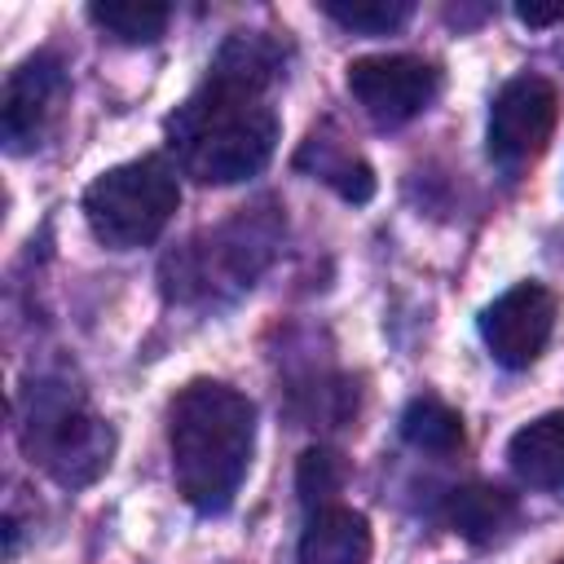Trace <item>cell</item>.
<instances>
[{"mask_svg": "<svg viewBox=\"0 0 564 564\" xmlns=\"http://www.w3.org/2000/svg\"><path fill=\"white\" fill-rule=\"evenodd\" d=\"M295 167H308L313 176H322L339 198H348V203H366L370 194H375V172H370V163L361 159V154H352L348 145H339V141H326L322 132H313L308 141H304V150L295 154Z\"/></svg>", "mask_w": 564, "mask_h": 564, "instance_id": "7c38bea8", "label": "cell"}, {"mask_svg": "<svg viewBox=\"0 0 564 564\" xmlns=\"http://www.w3.org/2000/svg\"><path fill=\"white\" fill-rule=\"evenodd\" d=\"M560 119V93L551 79L542 75H516L498 88L494 106H489V128H485V150L502 172H520L529 167Z\"/></svg>", "mask_w": 564, "mask_h": 564, "instance_id": "5b68a950", "label": "cell"}, {"mask_svg": "<svg viewBox=\"0 0 564 564\" xmlns=\"http://www.w3.org/2000/svg\"><path fill=\"white\" fill-rule=\"evenodd\" d=\"M344 480H348V458L330 445H313L295 463V494L308 511L335 507V494L344 489Z\"/></svg>", "mask_w": 564, "mask_h": 564, "instance_id": "9a60e30c", "label": "cell"}, {"mask_svg": "<svg viewBox=\"0 0 564 564\" xmlns=\"http://www.w3.org/2000/svg\"><path fill=\"white\" fill-rule=\"evenodd\" d=\"M322 13H326L330 22H339V26H348V31H361V35H388V31H397V26L414 13V4H410V0H352V4H344V0H326Z\"/></svg>", "mask_w": 564, "mask_h": 564, "instance_id": "2e32d148", "label": "cell"}, {"mask_svg": "<svg viewBox=\"0 0 564 564\" xmlns=\"http://www.w3.org/2000/svg\"><path fill=\"white\" fill-rule=\"evenodd\" d=\"M516 18L524 26H551V22H564V4H516Z\"/></svg>", "mask_w": 564, "mask_h": 564, "instance_id": "e0dca14e", "label": "cell"}, {"mask_svg": "<svg viewBox=\"0 0 564 564\" xmlns=\"http://www.w3.org/2000/svg\"><path fill=\"white\" fill-rule=\"evenodd\" d=\"M167 445L181 498L194 511L216 516L247 480L256 449V405L229 383L194 379L167 405Z\"/></svg>", "mask_w": 564, "mask_h": 564, "instance_id": "7a4b0ae2", "label": "cell"}, {"mask_svg": "<svg viewBox=\"0 0 564 564\" xmlns=\"http://www.w3.org/2000/svg\"><path fill=\"white\" fill-rule=\"evenodd\" d=\"M172 9L167 4H150V0H106V4H88V22L101 26L110 40L119 44H154L167 26Z\"/></svg>", "mask_w": 564, "mask_h": 564, "instance_id": "5bb4252c", "label": "cell"}, {"mask_svg": "<svg viewBox=\"0 0 564 564\" xmlns=\"http://www.w3.org/2000/svg\"><path fill=\"white\" fill-rule=\"evenodd\" d=\"M176 207H181L176 172L154 154L119 163L84 189V220L93 238L110 251H132L154 242L176 216Z\"/></svg>", "mask_w": 564, "mask_h": 564, "instance_id": "3957f363", "label": "cell"}, {"mask_svg": "<svg viewBox=\"0 0 564 564\" xmlns=\"http://www.w3.org/2000/svg\"><path fill=\"white\" fill-rule=\"evenodd\" d=\"M348 93L370 115V123L401 128L436 101L441 70L410 53H375V57L348 62Z\"/></svg>", "mask_w": 564, "mask_h": 564, "instance_id": "8992f818", "label": "cell"}, {"mask_svg": "<svg viewBox=\"0 0 564 564\" xmlns=\"http://www.w3.org/2000/svg\"><path fill=\"white\" fill-rule=\"evenodd\" d=\"M560 564H564V560H560Z\"/></svg>", "mask_w": 564, "mask_h": 564, "instance_id": "ac0fdd59", "label": "cell"}, {"mask_svg": "<svg viewBox=\"0 0 564 564\" xmlns=\"http://www.w3.org/2000/svg\"><path fill=\"white\" fill-rule=\"evenodd\" d=\"M278 44L238 31L212 62L203 88H194L167 119V145L185 176L198 185H234L273 159L278 110L269 106V84L278 79Z\"/></svg>", "mask_w": 564, "mask_h": 564, "instance_id": "6da1fadb", "label": "cell"}, {"mask_svg": "<svg viewBox=\"0 0 564 564\" xmlns=\"http://www.w3.org/2000/svg\"><path fill=\"white\" fill-rule=\"evenodd\" d=\"M555 317H560V300L542 282H516L480 313V339L498 366L529 370L546 352Z\"/></svg>", "mask_w": 564, "mask_h": 564, "instance_id": "52a82bcc", "label": "cell"}, {"mask_svg": "<svg viewBox=\"0 0 564 564\" xmlns=\"http://www.w3.org/2000/svg\"><path fill=\"white\" fill-rule=\"evenodd\" d=\"M22 449L57 485H93L115 454V432L106 419L84 410L66 388H31V414L22 419Z\"/></svg>", "mask_w": 564, "mask_h": 564, "instance_id": "277c9868", "label": "cell"}, {"mask_svg": "<svg viewBox=\"0 0 564 564\" xmlns=\"http://www.w3.org/2000/svg\"><path fill=\"white\" fill-rule=\"evenodd\" d=\"M507 463L529 489H564V410L524 423L507 441Z\"/></svg>", "mask_w": 564, "mask_h": 564, "instance_id": "8fae6325", "label": "cell"}, {"mask_svg": "<svg viewBox=\"0 0 564 564\" xmlns=\"http://www.w3.org/2000/svg\"><path fill=\"white\" fill-rule=\"evenodd\" d=\"M70 97L66 70L57 57L35 53L22 66L9 70L4 79V97H0V137L9 154H26L35 145H44V137L53 132L62 106Z\"/></svg>", "mask_w": 564, "mask_h": 564, "instance_id": "ba28073f", "label": "cell"}, {"mask_svg": "<svg viewBox=\"0 0 564 564\" xmlns=\"http://www.w3.org/2000/svg\"><path fill=\"white\" fill-rule=\"evenodd\" d=\"M520 520V498L511 489H498V485H458L449 498H445V524L471 542V546H494L502 542Z\"/></svg>", "mask_w": 564, "mask_h": 564, "instance_id": "30bf717a", "label": "cell"}, {"mask_svg": "<svg viewBox=\"0 0 564 564\" xmlns=\"http://www.w3.org/2000/svg\"><path fill=\"white\" fill-rule=\"evenodd\" d=\"M401 441L423 454H454V449H463L467 432H463V419L454 405L423 392L401 410Z\"/></svg>", "mask_w": 564, "mask_h": 564, "instance_id": "4fadbf2b", "label": "cell"}, {"mask_svg": "<svg viewBox=\"0 0 564 564\" xmlns=\"http://www.w3.org/2000/svg\"><path fill=\"white\" fill-rule=\"evenodd\" d=\"M370 520L335 502L308 516L295 546V564H370Z\"/></svg>", "mask_w": 564, "mask_h": 564, "instance_id": "9c48e42d", "label": "cell"}]
</instances>
